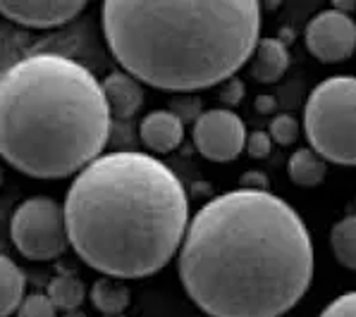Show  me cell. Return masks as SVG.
I'll list each match as a JSON object with an SVG mask.
<instances>
[{
  "mask_svg": "<svg viewBox=\"0 0 356 317\" xmlns=\"http://www.w3.org/2000/svg\"><path fill=\"white\" fill-rule=\"evenodd\" d=\"M0 184H3V167H0Z\"/></svg>",
  "mask_w": 356,
  "mask_h": 317,
  "instance_id": "cell-25",
  "label": "cell"
},
{
  "mask_svg": "<svg viewBox=\"0 0 356 317\" xmlns=\"http://www.w3.org/2000/svg\"><path fill=\"white\" fill-rule=\"evenodd\" d=\"M304 134L325 162L356 167V76L321 81L304 105Z\"/></svg>",
  "mask_w": 356,
  "mask_h": 317,
  "instance_id": "cell-5",
  "label": "cell"
},
{
  "mask_svg": "<svg viewBox=\"0 0 356 317\" xmlns=\"http://www.w3.org/2000/svg\"><path fill=\"white\" fill-rule=\"evenodd\" d=\"M256 110H261V112H275V98L259 96V98H256Z\"/></svg>",
  "mask_w": 356,
  "mask_h": 317,
  "instance_id": "cell-24",
  "label": "cell"
},
{
  "mask_svg": "<svg viewBox=\"0 0 356 317\" xmlns=\"http://www.w3.org/2000/svg\"><path fill=\"white\" fill-rule=\"evenodd\" d=\"M10 237L15 248L26 260H56L67 250V224L65 207L46 196H34L17 205L10 220Z\"/></svg>",
  "mask_w": 356,
  "mask_h": 317,
  "instance_id": "cell-6",
  "label": "cell"
},
{
  "mask_svg": "<svg viewBox=\"0 0 356 317\" xmlns=\"http://www.w3.org/2000/svg\"><path fill=\"white\" fill-rule=\"evenodd\" d=\"M113 317H122V315H113Z\"/></svg>",
  "mask_w": 356,
  "mask_h": 317,
  "instance_id": "cell-26",
  "label": "cell"
},
{
  "mask_svg": "<svg viewBox=\"0 0 356 317\" xmlns=\"http://www.w3.org/2000/svg\"><path fill=\"white\" fill-rule=\"evenodd\" d=\"M46 296L56 305L58 313H74L86 298V289L79 277L74 275H58L48 284Z\"/></svg>",
  "mask_w": 356,
  "mask_h": 317,
  "instance_id": "cell-16",
  "label": "cell"
},
{
  "mask_svg": "<svg viewBox=\"0 0 356 317\" xmlns=\"http://www.w3.org/2000/svg\"><path fill=\"white\" fill-rule=\"evenodd\" d=\"M89 298L103 317L122 315L131 303V293L124 286V282L113 280V277H103V280H96L91 284Z\"/></svg>",
  "mask_w": 356,
  "mask_h": 317,
  "instance_id": "cell-13",
  "label": "cell"
},
{
  "mask_svg": "<svg viewBox=\"0 0 356 317\" xmlns=\"http://www.w3.org/2000/svg\"><path fill=\"white\" fill-rule=\"evenodd\" d=\"M244 91H246V86H244V81H239V79H227L225 84H222V89H220V101L227 105V110L232 105H239L242 103V98H244Z\"/></svg>",
  "mask_w": 356,
  "mask_h": 317,
  "instance_id": "cell-22",
  "label": "cell"
},
{
  "mask_svg": "<svg viewBox=\"0 0 356 317\" xmlns=\"http://www.w3.org/2000/svg\"><path fill=\"white\" fill-rule=\"evenodd\" d=\"M306 51L318 62L332 65L352 58L356 51V22L352 15L335 8L321 10L309 19L304 29Z\"/></svg>",
  "mask_w": 356,
  "mask_h": 317,
  "instance_id": "cell-8",
  "label": "cell"
},
{
  "mask_svg": "<svg viewBox=\"0 0 356 317\" xmlns=\"http://www.w3.org/2000/svg\"><path fill=\"white\" fill-rule=\"evenodd\" d=\"M103 94H106L108 110L113 117H131L144 105V89L127 72H111L103 79Z\"/></svg>",
  "mask_w": 356,
  "mask_h": 317,
  "instance_id": "cell-11",
  "label": "cell"
},
{
  "mask_svg": "<svg viewBox=\"0 0 356 317\" xmlns=\"http://www.w3.org/2000/svg\"><path fill=\"white\" fill-rule=\"evenodd\" d=\"M299 122L292 114H275L270 119V127H268V136L270 141H275L277 146H292L299 139Z\"/></svg>",
  "mask_w": 356,
  "mask_h": 317,
  "instance_id": "cell-18",
  "label": "cell"
},
{
  "mask_svg": "<svg viewBox=\"0 0 356 317\" xmlns=\"http://www.w3.org/2000/svg\"><path fill=\"white\" fill-rule=\"evenodd\" d=\"M332 255L344 270L356 272V215L342 217L330 232Z\"/></svg>",
  "mask_w": 356,
  "mask_h": 317,
  "instance_id": "cell-17",
  "label": "cell"
},
{
  "mask_svg": "<svg viewBox=\"0 0 356 317\" xmlns=\"http://www.w3.org/2000/svg\"><path fill=\"white\" fill-rule=\"evenodd\" d=\"M113 114L81 62L34 53L0 76V157L31 179L76 177L103 155Z\"/></svg>",
  "mask_w": 356,
  "mask_h": 317,
  "instance_id": "cell-4",
  "label": "cell"
},
{
  "mask_svg": "<svg viewBox=\"0 0 356 317\" xmlns=\"http://www.w3.org/2000/svg\"><path fill=\"white\" fill-rule=\"evenodd\" d=\"M63 207L76 258L122 282L161 272L179 250L191 220L182 179L139 151L96 157L70 184Z\"/></svg>",
  "mask_w": 356,
  "mask_h": 317,
  "instance_id": "cell-2",
  "label": "cell"
},
{
  "mask_svg": "<svg viewBox=\"0 0 356 317\" xmlns=\"http://www.w3.org/2000/svg\"><path fill=\"white\" fill-rule=\"evenodd\" d=\"M251 60V76L259 84H275L289 67V51L280 38H261Z\"/></svg>",
  "mask_w": 356,
  "mask_h": 317,
  "instance_id": "cell-12",
  "label": "cell"
},
{
  "mask_svg": "<svg viewBox=\"0 0 356 317\" xmlns=\"http://www.w3.org/2000/svg\"><path fill=\"white\" fill-rule=\"evenodd\" d=\"M244 151L249 153L254 160H266L273 151V141H270V136H268V131H251V134H246Z\"/></svg>",
  "mask_w": 356,
  "mask_h": 317,
  "instance_id": "cell-21",
  "label": "cell"
},
{
  "mask_svg": "<svg viewBox=\"0 0 356 317\" xmlns=\"http://www.w3.org/2000/svg\"><path fill=\"white\" fill-rule=\"evenodd\" d=\"M17 317H58V310L46 293H31V296H24V300H22Z\"/></svg>",
  "mask_w": 356,
  "mask_h": 317,
  "instance_id": "cell-19",
  "label": "cell"
},
{
  "mask_svg": "<svg viewBox=\"0 0 356 317\" xmlns=\"http://www.w3.org/2000/svg\"><path fill=\"white\" fill-rule=\"evenodd\" d=\"M177 272L208 317H282L314 282V241L284 198L234 189L189 220Z\"/></svg>",
  "mask_w": 356,
  "mask_h": 317,
  "instance_id": "cell-1",
  "label": "cell"
},
{
  "mask_svg": "<svg viewBox=\"0 0 356 317\" xmlns=\"http://www.w3.org/2000/svg\"><path fill=\"white\" fill-rule=\"evenodd\" d=\"M327 174V162L321 155H316L311 148H299L292 153L287 160V177L292 179L297 187L311 189L323 184Z\"/></svg>",
  "mask_w": 356,
  "mask_h": 317,
  "instance_id": "cell-15",
  "label": "cell"
},
{
  "mask_svg": "<svg viewBox=\"0 0 356 317\" xmlns=\"http://www.w3.org/2000/svg\"><path fill=\"white\" fill-rule=\"evenodd\" d=\"M139 136L151 153H170L184 141V119L175 110H153L141 119Z\"/></svg>",
  "mask_w": 356,
  "mask_h": 317,
  "instance_id": "cell-10",
  "label": "cell"
},
{
  "mask_svg": "<svg viewBox=\"0 0 356 317\" xmlns=\"http://www.w3.org/2000/svg\"><path fill=\"white\" fill-rule=\"evenodd\" d=\"M24 300V272L17 262L0 253V317L17 313Z\"/></svg>",
  "mask_w": 356,
  "mask_h": 317,
  "instance_id": "cell-14",
  "label": "cell"
},
{
  "mask_svg": "<svg viewBox=\"0 0 356 317\" xmlns=\"http://www.w3.org/2000/svg\"><path fill=\"white\" fill-rule=\"evenodd\" d=\"M318 317H356V291L342 293L332 298L325 308L321 310Z\"/></svg>",
  "mask_w": 356,
  "mask_h": 317,
  "instance_id": "cell-20",
  "label": "cell"
},
{
  "mask_svg": "<svg viewBox=\"0 0 356 317\" xmlns=\"http://www.w3.org/2000/svg\"><path fill=\"white\" fill-rule=\"evenodd\" d=\"M246 134L249 131L242 117L227 108H213L201 112L191 127L196 151L211 162H232L244 151Z\"/></svg>",
  "mask_w": 356,
  "mask_h": 317,
  "instance_id": "cell-7",
  "label": "cell"
},
{
  "mask_svg": "<svg viewBox=\"0 0 356 317\" xmlns=\"http://www.w3.org/2000/svg\"><path fill=\"white\" fill-rule=\"evenodd\" d=\"M254 0H106L101 26L122 72L161 91L191 94L225 84L261 41Z\"/></svg>",
  "mask_w": 356,
  "mask_h": 317,
  "instance_id": "cell-3",
  "label": "cell"
},
{
  "mask_svg": "<svg viewBox=\"0 0 356 317\" xmlns=\"http://www.w3.org/2000/svg\"><path fill=\"white\" fill-rule=\"evenodd\" d=\"M84 3L74 0H3L0 15L29 29H56L84 12Z\"/></svg>",
  "mask_w": 356,
  "mask_h": 317,
  "instance_id": "cell-9",
  "label": "cell"
},
{
  "mask_svg": "<svg viewBox=\"0 0 356 317\" xmlns=\"http://www.w3.org/2000/svg\"><path fill=\"white\" fill-rule=\"evenodd\" d=\"M239 189H254V191H268V177L263 172H246L239 182Z\"/></svg>",
  "mask_w": 356,
  "mask_h": 317,
  "instance_id": "cell-23",
  "label": "cell"
}]
</instances>
